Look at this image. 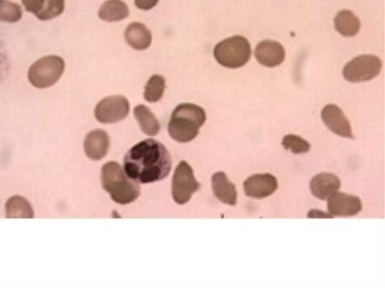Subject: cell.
<instances>
[{"instance_id": "cell-1", "label": "cell", "mask_w": 385, "mask_h": 288, "mask_svg": "<svg viewBox=\"0 0 385 288\" xmlns=\"http://www.w3.org/2000/svg\"><path fill=\"white\" fill-rule=\"evenodd\" d=\"M171 167L169 151L162 143L155 139L140 142L124 158L125 173L137 183L160 181L168 176Z\"/></svg>"}, {"instance_id": "cell-2", "label": "cell", "mask_w": 385, "mask_h": 288, "mask_svg": "<svg viewBox=\"0 0 385 288\" xmlns=\"http://www.w3.org/2000/svg\"><path fill=\"white\" fill-rule=\"evenodd\" d=\"M205 120L207 115L201 107L191 103L178 105L169 123L170 137L178 142H189L198 137Z\"/></svg>"}, {"instance_id": "cell-3", "label": "cell", "mask_w": 385, "mask_h": 288, "mask_svg": "<svg viewBox=\"0 0 385 288\" xmlns=\"http://www.w3.org/2000/svg\"><path fill=\"white\" fill-rule=\"evenodd\" d=\"M104 190L117 203L126 205L137 199L140 194L138 183L130 178L116 162H109L102 169Z\"/></svg>"}, {"instance_id": "cell-4", "label": "cell", "mask_w": 385, "mask_h": 288, "mask_svg": "<svg viewBox=\"0 0 385 288\" xmlns=\"http://www.w3.org/2000/svg\"><path fill=\"white\" fill-rule=\"evenodd\" d=\"M214 56L221 66L237 69L249 61L252 49L247 39L236 35L219 42L214 48Z\"/></svg>"}, {"instance_id": "cell-5", "label": "cell", "mask_w": 385, "mask_h": 288, "mask_svg": "<svg viewBox=\"0 0 385 288\" xmlns=\"http://www.w3.org/2000/svg\"><path fill=\"white\" fill-rule=\"evenodd\" d=\"M65 69V60L58 56L44 57L31 66L28 78L32 85L38 88H47L55 85Z\"/></svg>"}, {"instance_id": "cell-6", "label": "cell", "mask_w": 385, "mask_h": 288, "mask_svg": "<svg viewBox=\"0 0 385 288\" xmlns=\"http://www.w3.org/2000/svg\"><path fill=\"white\" fill-rule=\"evenodd\" d=\"M382 69V62L378 57L361 56L348 62L343 76L349 83H363L378 76Z\"/></svg>"}, {"instance_id": "cell-7", "label": "cell", "mask_w": 385, "mask_h": 288, "mask_svg": "<svg viewBox=\"0 0 385 288\" xmlns=\"http://www.w3.org/2000/svg\"><path fill=\"white\" fill-rule=\"evenodd\" d=\"M200 186L192 168L185 161H182L176 169L173 179L172 192L175 202L179 205L187 203Z\"/></svg>"}, {"instance_id": "cell-8", "label": "cell", "mask_w": 385, "mask_h": 288, "mask_svg": "<svg viewBox=\"0 0 385 288\" xmlns=\"http://www.w3.org/2000/svg\"><path fill=\"white\" fill-rule=\"evenodd\" d=\"M130 103L122 96L104 98L95 109L96 119L103 124H114L122 121L128 115Z\"/></svg>"}, {"instance_id": "cell-9", "label": "cell", "mask_w": 385, "mask_h": 288, "mask_svg": "<svg viewBox=\"0 0 385 288\" xmlns=\"http://www.w3.org/2000/svg\"><path fill=\"white\" fill-rule=\"evenodd\" d=\"M321 118L331 131L340 137L354 139L351 124L337 105H326L322 110Z\"/></svg>"}, {"instance_id": "cell-10", "label": "cell", "mask_w": 385, "mask_h": 288, "mask_svg": "<svg viewBox=\"0 0 385 288\" xmlns=\"http://www.w3.org/2000/svg\"><path fill=\"white\" fill-rule=\"evenodd\" d=\"M361 209V202L357 196L336 192L328 198V211L331 215L348 217L356 215Z\"/></svg>"}, {"instance_id": "cell-11", "label": "cell", "mask_w": 385, "mask_h": 288, "mask_svg": "<svg viewBox=\"0 0 385 288\" xmlns=\"http://www.w3.org/2000/svg\"><path fill=\"white\" fill-rule=\"evenodd\" d=\"M255 55L259 64L273 68L282 64L285 58V51L280 42L265 40L257 44Z\"/></svg>"}, {"instance_id": "cell-12", "label": "cell", "mask_w": 385, "mask_h": 288, "mask_svg": "<svg viewBox=\"0 0 385 288\" xmlns=\"http://www.w3.org/2000/svg\"><path fill=\"white\" fill-rule=\"evenodd\" d=\"M277 187L276 178L271 174H257L249 177L244 183L247 196L262 199L273 194Z\"/></svg>"}, {"instance_id": "cell-13", "label": "cell", "mask_w": 385, "mask_h": 288, "mask_svg": "<svg viewBox=\"0 0 385 288\" xmlns=\"http://www.w3.org/2000/svg\"><path fill=\"white\" fill-rule=\"evenodd\" d=\"M108 134L102 130H95L89 133L85 138L84 148L87 156L94 160L103 158L110 148Z\"/></svg>"}, {"instance_id": "cell-14", "label": "cell", "mask_w": 385, "mask_h": 288, "mask_svg": "<svg viewBox=\"0 0 385 288\" xmlns=\"http://www.w3.org/2000/svg\"><path fill=\"white\" fill-rule=\"evenodd\" d=\"M310 187L313 195L318 199L326 200L339 191L340 181L334 174L321 173L313 178Z\"/></svg>"}, {"instance_id": "cell-15", "label": "cell", "mask_w": 385, "mask_h": 288, "mask_svg": "<svg viewBox=\"0 0 385 288\" xmlns=\"http://www.w3.org/2000/svg\"><path fill=\"white\" fill-rule=\"evenodd\" d=\"M212 189L214 195L223 203L234 205L237 192L234 184L229 181L225 173L219 172L212 176Z\"/></svg>"}, {"instance_id": "cell-16", "label": "cell", "mask_w": 385, "mask_h": 288, "mask_svg": "<svg viewBox=\"0 0 385 288\" xmlns=\"http://www.w3.org/2000/svg\"><path fill=\"white\" fill-rule=\"evenodd\" d=\"M125 39L132 49L143 51L151 46L152 35L145 24L134 22L125 31Z\"/></svg>"}, {"instance_id": "cell-17", "label": "cell", "mask_w": 385, "mask_h": 288, "mask_svg": "<svg viewBox=\"0 0 385 288\" xmlns=\"http://www.w3.org/2000/svg\"><path fill=\"white\" fill-rule=\"evenodd\" d=\"M335 28L337 32L345 37H352L361 29V22L352 11L341 10L334 19Z\"/></svg>"}, {"instance_id": "cell-18", "label": "cell", "mask_w": 385, "mask_h": 288, "mask_svg": "<svg viewBox=\"0 0 385 288\" xmlns=\"http://www.w3.org/2000/svg\"><path fill=\"white\" fill-rule=\"evenodd\" d=\"M129 8L122 0H106L101 6L99 17L105 22H119L129 15Z\"/></svg>"}, {"instance_id": "cell-19", "label": "cell", "mask_w": 385, "mask_h": 288, "mask_svg": "<svg viewBox=\"0 0 385 288\" xmlns=\"http://www.w3.org/2000/svg\"><path fill=\"white\" fill-rule=\"evenodd\" d=\"M133 112L141 130L148 136H156L160 131V123L148 108L144 105H139L134 109Z\"/></svg>"}, {"instance_id": "cell-20", "label": "cell", "mask_w": 385, "mask_h": 288, "mask_svg": "<svg viewBox=\"0 0 385 288\" xmlns=\"http://www.w3.org/2000/svg\"><path fill=\"white\" fill-rule=\"evenodd\" d=\"M6 217L8 219H32L34 212L30 203L21 196H14L6 205Z\"/></svg>"}, {"instance_id": "cell-21", "label": "cell", "mask_w": 385, "mask_h": 288, "mask_svg": "<svg viewBox=\"0 0 385 288\" xmlns=\"http://www.w3.org/2000/svg\"><path fill=\"white\" fill-rule=\"evenodd\" d=\"M166 88L163 76L155 75L148 80L145 89V100L149 103H156L162 98Z\"/></svg>"}, {"instance_id": "cell-22", "label": "cell", "mask_w": 385, "mask_h": 288, "mask_svg": "<svg viewBox=\"0 0 385 288\" xmlns=\"http://www.w3.org/2000/svg\"><path fill=\"white\" fill-rule=\"evenodd\" d=\"M22 17V7L10 0H0V21L8 23L19 22Z\"/></svg>"}, {"instance_id": "cell-23", "label": "cell", "mask_w": 385, "mask_h": 288, "mask_svg": "<svg viewBox=\"0 0 385 288\" xmlns=\"http://www.w3.org/2000/svg\"><path fill=\"white\" fill-rule=\"evenodd\" d=\"M65 0H44L41 12L37 15L42 21L51 20L65 10Z\"/></svg>"}, {"instance_id": "cell-24", "label": "cell", "mask_w": 385, "mask_h": 288, "mask_svg": "<svg viewBox=\"0 0 385 288\" xmlns=\"http://www.w3.org/2000/svg\"><path fill=\"white\" fill-rule=\"evenodd\" d=\"M282 145L286 150H291L293 154H305L310 149L309 143L303 139L295 136V135H288L282 142Z\"/></svg>"}, {"instance_id": "cell-25", "label": "cell", "mask_w": 385, "mask_h": 288, "mask_svg": "<svg viewBox=\"0 0 385 288\" xmlns=\"http://www.w3.org/2000/svg\"><path fill=\"white\" fill-rule=\"evenodd\" d=\"M26 11L37 16L42 10L44 0H22Z\"/></svg>"}, {"instance_id": "cell-26", "label": "cell", "mask_w": 385, "mask_h": 288, "mask_svg": "<svg viewBox=\"0 0 385 288\" xmlns=\"http://www.w3.org/2000/svg\"><path fill=\"white\" fill-rule=\"evenodd\" d=\"M158 3V0H135V5L141 10H149L155 7Z\"/></svg>"}, {"instance_id": "cell-27", "label": "cell", "mask_w": 385, "mask_h": 288, "mask_svg": "<svg viewBox=\"0 0 385 288\" xmlns=\"http://www.w3.org/2000/svg\"><path fill=\"white\" fill-rule=\"evenodd\" d=\"M308 216L309 218H332V215L319 210H311Z\"/></svg>"}]
</instances>
